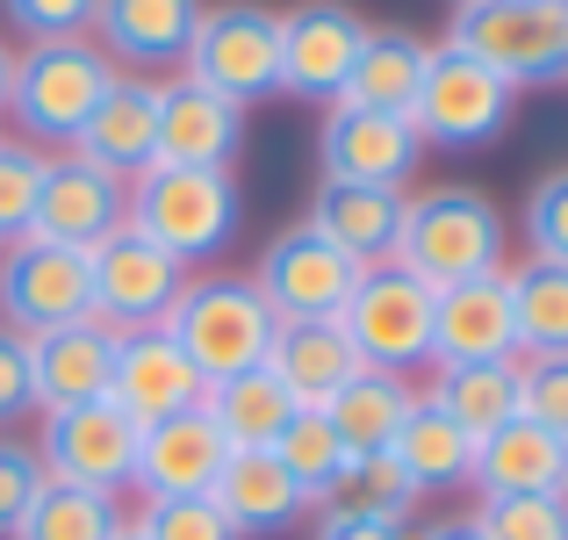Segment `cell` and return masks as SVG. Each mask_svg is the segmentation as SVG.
I'll use <instances>...</instances> for the list:
<instances>
[{
  "label": "cell",
  "instance_id": "27",
  "mask_svg": "<svg viewBox=\"0 0 568 540\" xmlns=\"http://www.w3.org/2000/svg\"><path fill=\"white\" fill-rule=\"evenodd\" d=\"M425 66H432V43L417 37V29H375L367 22V43H361V58H353L338 101H346V109L410 116L417 87H425Z\"/></svg>",
  "mask_w": 568,
  "mask_h": 540
},
{
  "label": "cell",
  "instance_id": "7",
  "mask_svg": "<svg viewBox=\"0 0 568 540\" xmlns=\"http://www.w3.org/2000/svg\"><path fill=\"white\" fill-rule=\"evenodd\" d=\"M432 303H439V289H425L410 267L382 260V267H361L346 310H338V332L353 339L361 368L410 374V368H432Z\"/></svg>",
  "mask_w": 568,
  "mask_h": 540
},
{
  "label": "cell",
  "instance_id": "28",
  "mask_svg": "<svg viewBox=\"0 0 568 540\" xmlns=\"http://www.w3.org/2000/svg\"><path fill=\"white\" fill-rule=\"evenodd\" d=\"M417 389L410 374H382V368H361L346 389H338L332 403H324V426H332V440L353 454H388V440H396V426L410 418Z\"/></svg>",
  "mask_w": 568,
  "mask_h": 540
},
{
  "label": "cell",
  "instance_id": "34",
  "mask_svg": "<svg viewBox=\"0 0 568 540\" xmlns=\"http://www.w3.org/2000/svg\"><path fill=\"white\" fill-rule=\"evenodd\" d=\"M202 411L216 418V432L231 447H274V432L295 418V403L266 368H245V374H231V382H209Z\"/></svg>",
  "mask_w": 568,
  "mask_h": 540
},
{
  "label": "cell",
  "instance_id": "39",
  "mask_svg": "<svg viewBox=\"0 0 568 540\" xmlns=\"http://www.w3.org/2000/svg\"><path fill=\"white\" fill-rule=\"evenodd\" d=\"M475 527L489 540H568V498H483Z\"/></svg>",
  "mask_w": 568,
  "mask_h": 540
},
{
  "label": "cell",
  "instance_id": "19",
  "mask_svg": "<svg viewBox=\"0 0 568 540\" xmlns=\"http://www.w3.org/2000/svg\"><path fill=\"white\" fill-rule=\"evenodd\" d=\"M260 368L288 389L295 411H324V403L361 374V353L338 332V318H274V339H266Z\"/></svg>",
  "mask_w": 568,
  "mask_h": 540
},
{
  "label": "cell",
  "instance_id": "47",
  "mask_svg": "<svg viewBox=\"0 0 568 540\" xmlns=\"http://www.w3.org/2000/svg\"><path fill=\"white\" fill-rule=\"evenodd\" d=\"M115 540H138V533H130V527H123V533H115Z\"/></svg>",
  "mask_w": 568,
  "mask_h": 540
},
{
  "label": "cell",
  "instance_id": "30",
  "mask_svg": "<svg viewBox=\"0 0 568 540\" xmlns=\"http://www.w3.org/2000/svg\"><path fill=\"white\" fill-rule=\"evenodd\" d=\"M388 454H396V469L410 476L417 490H460L468 469H475V432H460L439 403L417 397L410 418L396 426V440H388Z\"/></svg>",
  "mask_w": 568,
  "mask_h": 540
},
{
  "label": "cell",
  "instance_id": "13",
  "mask_svg": "<svg viewBox=\"0 0 568 540\" xmlns=\"http://www.w3.org/2000/svg\"><path fill=\"white\" fill-rule=\"evenodd\" d=\"M317 167L324 180H353V188H410V173L425 167V138L410 116L332 101L317 130Z\"/></svg>",
  "mask_w": 568,
  "mask_h": 540
},
{
  "label": "cell",
  "instance_id": "22",
  "mask_svg": "<svg viewBox=\"0 0 568 540\" xmlns=\"http://www.w3.org/2000/svg\"><path fill=\"white\" fill-rule=\"evenodd\" d=\"M223 454H231V440H223L216 418L194 403V411H173V418H159V426L138 432V476H130V483H138L144 498H202V490L216 483Z\"/></svg>",
  "mask_w": 568,
  "mask_h": 540
},
{
  "label": "cell",
  "instance_id": "1",
  "mask_svg": "<svg viewBox=\"0 0 568 540\" xmlns=\"http://www.w3.org/2000/svg\"><path fill=\"white\" fill-rule=\"evenodd\" d=\"M396 267H410L425 289H454V281L497 274L504 267V209L483 188H425L403 194V223H396Z\"/></svg>",
  "mask_w": 568,
  "mask_h": 540
},
{
  "label": "cell",
  "instance_id": "6",
  "mask_svg": "<svg viewBox=\"0 0 568 540\" xmlns=\"http://www.w3.org/2000/svg\"><path fill=\"white\" fill-rule=\"evenodd\" d=\"M181 80L209 87V94L237 101V109H260L281 94V14L260 0H223L202 8L181 58Z\"/></svg>",
  "mask_w": 568,
  "mask_h": 540
},
{
  "label": "cell",
  "instance_id": "14",
  "mask_svg": "<svg viewBox=\"0 0 568 540\" xmlns=\"http://www.w3.org/2000/svg\"><path fill=\"white\" fill-rule=\"evenodd\" d=\"M353 281H361V260H346V252H338L332 238H317L310 223H288V231L260 252L252 289L266 296L274 318H338Z\"/></svg>",
  "mask_w": 568,
  "mask_h": 540
},
{
  "label": "cell",
  "instance_id": "18",
  "mask_svg": "<svg viewBox=\"0 0 568 540\" xmlns=\"http://www.w3.org/2000/svg\"><path fill=\"white\" fill-rule=\"evenodd\" d=\"M209 0H94V43L109 51L115 72H173L187 58V37Z\"/></svg>",
  "mask_w": 568,
  "mask_h": 540
},
{
  "label": "cell",
  "instance_id": "45",
  "mask_svg": "<svg viewBox=\"0 0 568 540\" xmlns=\"http://www.w3.org/2000/svg\"><path fill=\"white\" fill-rule=\"evenodd\" d=\"M410 540H489V533L475 527V512H468V519H432V527H417Z\"/></svg>",
  "mask_w": 568,
  "mask_h": 540
},
{
  "label": "cell",
  "instance_id": "43",
  "mask_svg": "<svg viewBox=\"0 0 568 540\" xmlns=\"http://www.w3.org/2000/svg\"><path fill=\"white\" fill-rule=\"evenodd\" d=\"M37 411V389H29V339L0 324V426Z\"/></svg>",
  "mask_w": 568,
  "mask_h": 540
},
{
  "label": "cell",
  "instance_id": "38",
  "mask_svg": "<svg viewBox=\"0 0 568 540\" xmlns=\"http://www.w3.org/2000/svg\"><path fill=\"white\" fill-rule=\"evenodd\" d=\"M518 231H526V252L532 260H561L568 267V167L540 173L518 209Z\"/></svg>",
  "mask_w": 568,
  "mask_h": 540
},
{
  "label": "cell",
  "instance_id": "3",
  "mask_svg": "<svg viewBox=\"0 0 568 540\" xmlns=\"http://www.w3.org/2000/svg\"><path fill=\"white\" fill-rule=\"evenodd\" d=\"M166 339L194 360L202 382H231V374L260 368L266 339H274V310L252 289V274H187L166 310Z\"/></svg>",
  "mask_w": 568,
  "mask_h": 540
},
{
  "label": "cell",
  "instance_id": "42",
  "mask_svg": "<svg viewBox=\"0 0 568 540\" xmlns=\"http://www.w3.org/2000/svg\"><path fill=\"white\" fill-rule=\"evenodd\" d=\"M37 483H43L37 447H29V440H8V432H0V540H8V533H14V519L29 512Z\"/></svg>",
  "mask_w": 568,
  "mask_h": 540
},
{
  "label": "cell",
  "instance_id": "31",
  "mask_svg": "<svg viewBox=\"0 0 568 540\" xmlns=\"http://www.w3.org/2000/svg\"><path fill=\"white\" fill-rule=\"evenodd\" d=\"M425 403H439L460 432H497L504 418H518V360H454L439 368V382L425 389Z\"/></svg>",
  "mask_w": 568,
  "mask_h": 540
},
{
  "label": "cell",
  "instance_id": "41",
  "mask_svg": "<svg viewBox=\"0 0 568 540\" xmlns=\"http://www.w3.org/2000/svg\"><path fill=\"white\" fill-rule=\"evenodd\" d=\"M8 29H22L29 43H58V37H94V0H0Z\"/></svg>",
  "mask_w": 568,
  "mask_h": 540
},
{
  "label": "cell",
  "instance_id": "40",
  "mask_svg": "<svg viewBox=\"0 0 568 540\" xmlns=\"http://www.w3.org/2000/svg\"><path fill=\"white\" fill-rule=\"evenodd\" d=\"M518 418H532L547 432H568V353L518 360Z\"/></svg>",
  "mask_w": 568,
  "mask_h": 540
},
{
  "label": "cell",
  "instance_id": "23",
  "mask_svg": "<svg viewBox=\"0 0 568 540\" xmlns=\"http://www.w3.org/2000/svg\"><path fill=\"white\" fill-rule=\"evenodd\" d=\"M152 130H159V80L144 72H115L109 94L94 101V116L80 123V138L65 152H80L87 167L115 173V180H138L152 167Z\"/></svg>",
  "mask_w": 568,
  "mask_h": 540
},
{
  "label": "cell",
  "instance_id": "11",
  "mask_svg": "<svg viewBox=\"0 0 568 540\" xmlns=\"http://www.w3.org/2000/svg\"><path fill=\"white\" fill-rule=\"evenodd\" d=\"M187 267L173 252H159L144 231H109L87 252V289H94V324L109 332H144V324H166L173 296H181Z\"/></svg>",
  "mask_w": 568,
  "mask_h": 540
},
{
  "label": "cell",
  "instance_id": "20",
  "mask_svg": "<svg viewBox=\"0 0 568 540\" xmlns=\"http://www.w3.org/2000/svg\"><path fill=\"white\" fill-rule=\"evenodd\" d=\"M209 498L223 504V519L237 527V540L288 533V527H303V519L317 512V498H310L266 447H231L223 469H216V483H209Z\"/></svg>",
  "mask_w": 568,
  "mask_h": 540
},
{
  "label": "cell",
  "instance_id": "21",
  "mask_svg": "<svg viewBox=\"0 0 568 540\" xmlns=\"http://www.w3.org/2000/svg\"><path fill=\"white\" fill-rule=\"evenodd\" d=\"M468 483L483 498H568V432H547L532 418H504L475 440Z\"/></svg>",
  "mask_w": 568,
  "mask_h": 540
},
{
  "label": "cell",
  "instance_id": "10",
  "mask_svg": "<svg viewBox=\"0 0 568 540\" xmlns=\"http://www.w3.org/2000/svg\"><path fill=\"white\" fill-rule=\"evenodd\" d=\"M138 432L144 426L123 411V403H109V397L72 403V411H43L37 461H43V476H58V483L123 498L130 476H138Z\"/></svg>",
  "mask_w": 568,
  "mask_h": 540
},
{
  "label": "cell",
  "instance_id": "15",
  "mask_svg": "<svg viewBox=\"0 0 568 540\" xmlns=\"http://www.w3.org/2000/svg\"><path fill=\"white\" fill-rule=\"evenodd\" d=\"M130 223V180L87 167L80 152H58L43 159V188H37V223L29 231L51 238V246H72V252H94L109 231Z\"/></svg>",
  "mask_w": 568,
  "mask_h": 540
},
{
  "label": "cell",
  "instance_id": "5",
  "mask_svg": "<svg viewBox=\"0 0 568 540\" xmlns=\"http://www.w3.org/2000/svg\"><path fill=\"white\" fill-rule=\"evenodd\" d=\"M115 66L94 37H58V43H29L14 51V72H8V101L0 109L29 130V144H72L80 123L94 116V101L109 94Z\"/></svg>",
  "mask_w": 568,
  "mask_h": 540
},
{
  "label": "cell",
  "instance_id": "25",
  "mask_svg": "<svg viewBox=\"0 0 568 540\" xmlns=\"http://www.w3.org/2000/svg\"><path fill=\"white\" fill-rule=\"evenodd\" d=\"M109 368H115V332L94 324V318L29 339V389H37V411H72V403L109 397Z\"/></svg>",
  "mask_w": 568,
  "mask_h": 540
},
{
  "label": "cell",
  "instance_id": "32",
  "mask_svg": "<svg viewBox=\"0 0 568 540\" xmlns=\"http://www.w3.org/2000/svg\"><path fill=\"white\" fill-rule=\"evenodd\" d=\"M123 527H130V519H123V504H115V498L43 476L37 498H29V512L14 519L8 540H115Z\"/></svg>",
  "mask_w": 568,
  "mask_h": 540
},
{
  "label": "cell",
  "instance_id": "35",
  "mask_svg": "<svg viewBox=\"0 0 568 540\" xmlns=\"http://www.w3.org/2000/svg\"><path fill=\"white\" fill-rule=\"evenodd\" d=\"M266 454L281 461V469L295 476V483L310 490V498H324V490L338 483V469H346V447L332 440V426H324V411H295L288 426L274 432V447Z\"/></svg>",
  "mask_w": 568,
  "mask_h": 540
},
{
  "label": "cell",
  "instance_id": "37",
  "mask_svg": "<svg viewBox=\"0 0 568 540\" xmlns=\"http://www.w3.org/2000/svg\"><path fill=\"white\" fill-rule=\"evenodd\" d=\"M37 188H43V152L29 138H0V246L29 238L37 223Z\"/></svg>",
  "mask_w": 568,
  "mask_h": 540
},
{
  "label": "cell",
  "instance_id": "8",
  "mask_svg": "<svg viewBox=\"0 0 568 540\" xmlns=\"http://www.w3.org/2000/svg\"><path fill=\"white\" fill-rule=\"evenodd\" d=\"M518 109V87H504L489 66H475L468 51L454 43H432V66H425V87L410 101V123L425 144H446V152H475L489 144Z\"/></svg>",
  "mask_w": 568,
  "mask_h": 540
},
{
  "label": "cell",
  "instance_id": "36",
  "mask_svg": "<svg viewBox=\"0 0 568 540\" xmlns=\"http://www.w3.org/2000/svg\"><path fill=\"white\" fill-rule=\"evenodd\" d=\"M138 540H237V527L223 519V504L209 498H144L138 527H130Z\"/></svg>",
  "mask_w": 568,
  "mask_h": 540
},
{
  "label": "cell",
  "instance_id": "26",
  "mask_svg": "<svg viewBox=\"0 0 568 540\" xmlns=\"http://www.w3.org/2000/svg\"><path fill=\"white\" fill-rule=\"evenodd\" d=\"M310 231L332 238L346 260L382 267L396 252V223H403V188H353V180H317V202H310Z\"/></svg>",
  "mask_w": 568,
  "mask_h": 540
},
{
  "label": "cell",
  "instance_id": "17",
  "mask_svg": "<svg viewBox=\"0 0 568 540\" xmlns=\"http://www.w3.org/2000/svg\"><path fill=\"white\" fill-rule=\"evenodd\" d=\"M209 397V382L194 374V360L166 339V324L144 332H115V368H109V403H123L138 426H159L173 411H194Z\"/></svg>",
  "mask_w": 568,
  "mask_h": 540
},
{
  "label": "cell",
  "instance_id": "2",
  "mask_svg": "<svg viewBox=\"0 0 568 540\" xmlns=\"http://www.w3.org/2000/svg\"><path fill=\"white\" fill-rule=\"evenodd\" d=\"M245 223V188L237 173H202V167H144L130 180V231H144L159 252L181 267L216 260Z\"/></svg>",
  "mask_w": 568,
  "mask_h": 540
},
{
  "label": "cell",
  "instance_id": "4",
  "mask_svg": "<svg viewBox=\"0 0 568 540\" xmlns=\"http://www.w3.org/2000/svg\"><path fill=\"white\" fill-rule=\"evenodd\" d=\"M446 43L504 87H555L568 80V0H454Z\"/></svg>",
  "mask_w": 568,
  "mask_h": 540
},
{
  "label": "cell",
  "instance_id": "12",
  "mask_svg": "<svg viewBox=\"0 0 568 540\" xmlns=\"http://www.w3.org/2000/svg\"><path fill=\"white\" fill-rule=\"evenodd\" d=\"M361 43H367V14L353 8V0L281 8V94L332 109L346 72H353V58H361Z\"/></svg>",
  "mask_w": 568,
  "mask_h": 540
},
{
  "label": "cell",
  "instance_id": "44",
  "mask_svg": "<svg viewBox=\"0 0 568 540\" xmlns=\"http://www.w3.org/2000/svg\"><path fill=\"white\" fill-rule=\"evenodd\" d=\"M317 540H410V527H388V519H324L317 512Z\"/></svg>",
  "mask_w": 568,
  "mask_h": 540
},
{
  "label": "cell",
  "instance_id": "9",
  "mask_svg": "<svg viewBox=\"0 0 568 540\" xmlns=\"http://www.w3.org/2000/svg\"><path fill=\"white\" fill-rule=\"evenodd\" d=\"M94 318V289H87V252L51 246V238H8L0 246V324L22 339H43L58 324Z\"/></svg>",
  "mask_w": 568,
  "mask_h": 540
},
{
  "label": "cell",
  "instance_id": "29",
  "mask_svg": "<svg viewBox=\"0 0 568 540\" xmlns=\"http://www.w3.org/2000/svg\"><path fill=\"white\" fill-rule=\"evenodd\" d=\"M504 289H511V339L518 360H555L568 353V267L561 260H518L504 267Z\"/></svg>",
  "mask_w": 568,
  "mask_h": 540
},
{
  "label": "cell",
  "instance_id": "24",
  "mask_svg": "<svg viewBox=\"0 0 568 540\" xmlns=\"http://www.w3.org/2000/svg\"><path fill=\"white\" fill-rule=\"evenodd\" d=\"M454 360H518L504 267L475 274V281H454L432 303V368H454Z\"/></svg>",
  "mask_w": 568,
  "mask_h": 540
},
{
  "label": "cell",
  "instance_id": "16",
  "mask_svg": "<svg viewBox=\"0 0 568 540\" xmlns=\"http://www.w3.org/2000/svg\"><path fill=\"white\" fill-rule=\"evenodd\" d=\"M245 152V109L194 80H159V130H152V167H202L231 173Z\"/></svg>",
  "mask_w": 568,
  "mask_h": 540
},
{
  "label": "cell",
  "instance_id": "46",
  "mask_svg": "<svg viewBox=\"0 0 568 540\" xmlns=\"http://www.w3.org/2000/svg\"><path fill=\"white\" fill-rule=\"evenodd\" d=\"M8 72H14V51L0 43V101H8Z\"/></svg>",
  "mask_w": 568,
  "mask_h": 540
},
{
  "label": "cell",
  "instance_id": "33",
  "mask_svg": "<svg viewBox=\"0 0 568 540\" xmlns=\"http://www.w3.org/2000/svg\"><path fill=\"white\" fill-rule=\"evenodd\" d=\"M417 498H425V490L396 469V454H353L346 469H338V483L317 498V512L324 519H388V527H410Z\"/></svg>",
  "mask_w": 568,
  "mask_h": 540
}]
</instances>
